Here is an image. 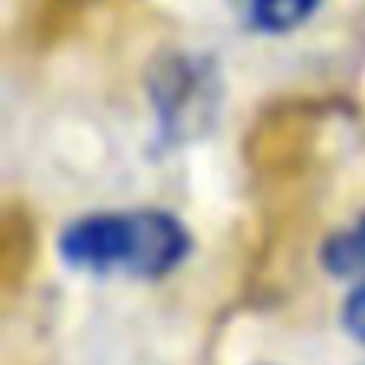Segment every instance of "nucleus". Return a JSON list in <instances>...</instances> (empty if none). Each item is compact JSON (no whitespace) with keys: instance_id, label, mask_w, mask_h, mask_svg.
<instances>
[{"instance_id":"obj_1","label":"nucleus","mask_w":365,"mask_h":365,"mask_svg":"<svg viewBox=\"0 0 365 365\" xmlns=\"http://www.w3.org/2000/svg\"><path fill=\"white\" fill-rule=\"evenodd\" d=\"M189 234L167 212L90 215L61 234V257L77 269H125L158 279L186 259Z\"/></svg>"},{"instance_id":"obj_2","label":"nucleus","mask_w":365,"mask_h":365,"mask_svg":"<svg viewBox=\"0 0 365 365\" xmlns=\"http://www.w3.org/2000/svg\"><path fill=\"white\" fill-rule=\"evenodd\" d=\"M151 96L164 138H195L212 125L215 109H218V74L205 58L170 55L154 68Z\"/></svg>"},{"instance_id":"obj_3","label":"nucleus","mask_w":365,"mask_h":365,"mask_svg":"<svg viewBox=\"0 0 365 365\" xmlns=\"http://www.w3.org/2000/svg\"><path fill=\"white\" fill-rule=\"evenodd\" d=\"M317 4L321 0H253L250 16L266 32H289L302 26L317 10Z\"/></svg>"},{"instance_id":"obj_4","label":"nucleus","mask_w":365,"mask_h":365,"mask_svg":"<svg viewBox=\"0 0 365 365\" xmlns=\"http://www.w3.org/2000/svg\"><path fill=\"white\" fill-rule=\"evenodd\" d=\"M327 263L336 272H353V269H365V218L359 221L353 234L346 237H336L327 247Z\"/></svg>"},{"instance_id":"obj_5","label":"nucleus","mask_w":365,"mask_h":365,"mask_svg":"<svg viewBox=\"0 0 365 365\" xmlns=\"http://www.w3.org/2000/svg\"><path fill=\"white\" fill-rule=\"evenodd\" d=\"M343 324H346V330L356 340L365 343V282L359 289H353V295L343 304Z\"/></svg>"}]
</instances>
